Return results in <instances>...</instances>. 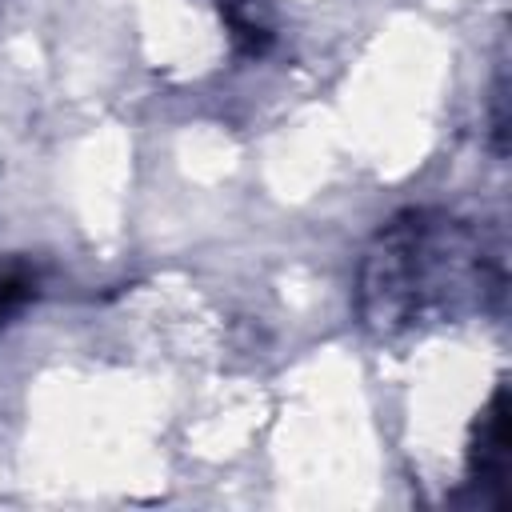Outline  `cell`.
Segmentation results:
<instances>
[{"label": "cell", "mask_w": 512, "mask_h": 512, "mask_svg": "<svg viewBox=\"0 0 512 512\" xmlns=\"http://www.w3.org/2000/svg\"><path fill=\"white\" fill-rule=\"evenodd\" d=\"M508 476V392L496 388L488 408L480 412L468 444V484L480 488V500H504Z\"/></svg>", "instance_id": "cell-1"}, {"label": "cell", "mask_w": 512, "mask_h": 512, "mask_svg": "<svg viewBox=\"0 0 512 512\" xmlns=\"http://www.w3.org/2000/svg\"><path fill=\"white\" fill-rule=\"evenodd\" d=\"M36 296V276L20 264H8L0 268V328L12 324V316Z\"/></svg>", "instance_id": "cell-2"}]
</instances>
